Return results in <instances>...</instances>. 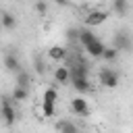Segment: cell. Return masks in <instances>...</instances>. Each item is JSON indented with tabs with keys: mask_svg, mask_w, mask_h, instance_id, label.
<instances>
[{
	"mask_svg": "<svg viewBox=\"0 0 133 133\" xmlns=\"http://www.w3.org/2000/svg\"><path fill=\"white\" fill-rule=\"evenodd\" d=\"M33 8H35V12H39V15H46V10H48V4H46V0H37V2L33 4Z\"/></svg>",
	"mask_w": 133,
	"mask_h": 133,
	"instance_id": "obj_21",
	"label": "cell"
},
{
	"mask_svg": "<svg viewBox=\"0 0 133 133\" xmlns=\"http://www.w3.org/2000/svg\"><path fill=\"white\" fill-rule=\"evenodd\" d=\"M71 110L75 114H79V116H87L89 114V104H87V100L83 96H77V98L71 100Z\"/></svg>",
	"mask_w": 133,
	"mask_h": 133,
	"instance_id": "obj_3",
	"label": "cell"
},
{
	"mask_svg": "<svg viewBox=\"0 0 133 133\" xmlns=\"http://www.w3.org/2000/svg\"><path fill=\"white\" fill-rule=\"evenodd\" d=\"M0 21H2V27L4 29H15L17 27V17L12 12H2L0 15Z\"/></svg>",
	"mask_w": 133,
	"mask_h": 133,
	"instance_id": "obj_13",
	"label": "cell"
},
{
	"mask_svg": "<svg viewBox=\"0 0 133 133\" xmlns=\"http://www.w3.org/2000/svg\"><path fill=\"white\" fill-rule=\"evenodd\" d=\"M104 48H106V46H104V42H100V39L96 37V39H94L89 46H85V52H87L91 58H102V52H104Z\"/></svg>",
	"mask_w": 133,
	"mask_h": 133,
	"instance_id": "obj_7",
	"label": "cell"
},
{
	"mask_svg": "<svg viewBox=\"0 0 133 133\" xmlns=\"http://www.w3.org/2000/svg\"><path fill=\"white\" fill-rule=\"evenodd\" d=\"M69 71H71V79H73V77H87V75H89V64H87V62H77V64L71 66Z\"/></svg>",
	"mask_w": 133,
	"mask_h": 133,
	"instance_id": "obj_9",
	"label": "cell"
},
{
	"mask_svg": "<svg viewBox=\"0 0 133 133\" xmlns=\"http://www.w3.org/2000/svg\"><path fill=\"white\" fill-rule=\"evenodd\" d=\"M35 64H37V66H35V69H37V73H44V62H42V60H37Z\"/></svg>",
	"mask_w": 133,
	"mask_h": 133,
	"instance_id": "obj_23",
	"label": "cell"
},
{
	"mask_svg": "<svg viewBox=\"0 0 133 133\" xmlns=\"http://www.w3.org/2000/svg\"><path fill=\"white\" fill-rule=\"evenodd\" d=\"M56 129H58L60 133H79V129L75 127V123H73V121H66V118L58 121V123H56Z\"/></svg>",
	"mask_w": 133,
	"mask_h": 133,
	"instance_id": "obj_11",
	"label": "cell"
},
{
	"mask_svg": "<svg viewBox=\"0 0 133 133\" xmlns=\"http://www.w3.org/2000/svg\"><path fill=\"white\" fill-rule=\"evenodd\" d=\"M98 79H100V83H102L106 89H114V87L118 85V81H121L118 73H116L114 69H110V66H104V69H100V73H98Z\"/></svg>",
	"mask_w": 133,
	"mask_h": 133,
	"instance_id": "obj_2",
	"label": "cell"
},
{
	"mask_svg": "<svg viewBox=\"0 0 133 133\" xmlns=\"http://www.w3.org/2000/svg\"><path fill=\"white\" fill-rule=\"evenodd\" d=\"M15 83L17 85H21V87H29V83H31V77H29V73L27 71H19V73H15Z\"/></svg>",
	"mask_w": 133,
	"mask_h": 133,
	"instance_id": "obj_14",
	"label": "cell"
},
{
	"mask_svg": "<svg viewBox=\"0 0 133 133\" xmlns=\"http://www.w3.org/2000/svg\"><path fill=\"white\" fill-rule=\"evenodd\" d=\"M4 69L10 71V73H19L21 71V62H19L17 54H6L4 56Z\"/></svg>",
	"mask_w": 133,
	"mask_h": 133,
	"instance_id": "obj_8",
	"label": "cell"
},
{
	"mask_svg": "<svg viewBox=\"0 0 133 133\" xmlns=\"http://www.w3.org/2000/svg\"><path fill=\"white\" fill-rule=\"evenodd\" d=\"M56 98H58L56 89H54V87H46V89H44V98H42V102H56Z\"/></svg>",
	"mask_w": 133,
	"mask_h": 133,
	"instance_id": "obj_19",
	"label": "cell"
},
{
	"mask_svg": "<svg viewBox=\"0 0 133 133\" xmlns=\"http://www.w3.org/2000/svg\"><path fill=\"white\" fill-rule=\"evenodd\" d=\"M114 48H116V50H123V52H129V50L133 48V42H131V37L127 35V31H118V33L114 35Z\"/></svg>",
	"mask_w": 133,
	"mask_h": 133,
	"instance_id": "obj_4",
	"label": "cell"
},
{
	"mask_svg": "<svg viewBox=\"0 0 133 133\" xmlns=\"http://www.w3.org/2000/svg\"><path fill=\"white\" fill-rule=\"evenodd\" d=\"M12 100H17V102H21V100H27L29 98V87H21V85H15V89H12V96H10Z\"/></svg>",
	"mask_w": 133,
	"mask_h": 133,
	"instance_id": "obj_15",
	"label": "cell"
},
{
	"mask_svg": "<svg viewBox=\"0 0 133 133\" xmlns=\"http://www.w3.org/2000/svg\"><path fill=\"white\" fill-rule=\"evenodd\" d=\"M112 10L123 17V15H127V10H129V2H127V0H112Z\"/></svg>",
	"mask_w": 133,
	"mask_h": 133,
	"instance_id": "obj_16",
	"label": "cell"
},
{
	"mask_svg": "<svg viewBox=\"0 0 133 133\" xmlns=\"http://www.w3.org/2000/svg\"><path fill=\"white\" fill-rule=\"evenodd\" d=\"M116 56H118V50L112 46V48H104V52H102V58L104 60H108V62H112V60H116Z\"/></svg>",
	"mask_w": 133,
	"mask_h": 133,
	"instance_id": "obj_18",
	"label": "cell"
},
{
	"mask_svg": "<svg viewBox=\"0 0 133 133\" xmlns=\"http://www.w3.org/2000/svg\"><path fill=\"white\" fill-rule=\"evenodd\" d=\"M48 56H50V60L60 62V60L66 58V48H62V46H52V48L48 50Z\"/></svg>",
	"mask_w": 133,
	"mask_h": 133,
	"instance_id": "obj_10",
	"label": "cell"
},
{
	"mask_svg": "<svg viewBox=\"0 0 133 133\" xmlns=\"http://www.w3.org/2000/svg\"><path fill=\"white\" fill-rule=\"evenodd\" d=\"M54 104L56 102H42V114L44 116H54Z\"/></svg>",
	"mask_w": 133,
	"mask_h": 133,
	"instance_id": "obj_20",
	"label": "cell"
},
{
	"mask_svg": "<svg viewBox=\"0 0 133 133\" xmlns=\"http://www.w3.org/2000/svg\"><path fill=\"white\" fill-rule=\"evenodd\" d=\"M54 79H56V83H66V81H71V71L66 66H56Z\"/></svg>",
	"mask_w": 133,
	"mask_h": 133,
	"instance_id": "obj_12",
	"label": "cell"
},
{
	"mask_svg": "<svg viewBox=\"0 0 133 133\" xmlns=\"http://www.w3.org/2000/svg\"><path fill=\"white\" fill-rule=\"evenodd\" d=\"M0 116L4 121V125L12 127L17 123V110L12 106V98H2L0 100Z\"/></svg>",
	"mask_w": 133,
	"mask_h": 133,
	"instance_id": "obj_1",
	"label": "cell"
},
{
	"mask_svg": "<svg viewBox=\"0 0 133 133\" xmlns=\"http://www.w3.org/2000/svg\"><path fill=\"white\" fill-rule=\"evenodd\" d=\"M79 33H81V29H75V27H71V29L66 31V37H69V39H79Z\"/></svg>",
	"mask_w": 133,
	"mask_h": 133,
	"instance_id": "obj_22",
	"label": "cell"
},
{
	"mask_svg": "<svg viewBox=\"0 0 133 133\" xmlns=\"http://www.w3.org/2000/svg\"><path fill=\"white\" fill-rule=\"evenodd\" d=\"M106 19H108V12H106V10H91V12L85 17V25L96 27V25H102Z\"/></svg>",
	"mask_w": 133,
	"mask_h": 133,
	"instance_id": "obj_5",
	"label": "cell"
},
{
	"mask_svg": "<svg viewBox=\"0 0 133 133\" xmlns=\"http://www.w3.org/2000/svg\"><path fill=\"white\" fill-rule=\"evenodd\" d=\"M94 39H96V35H94L89 29H81V33H79V42H81V46H83V48H85V46H89Z\"/></svg>",
	"mask_w": 133,
	"mask_h": 133,
	"instance_id": "obj_17",
	"label": "cell"
},
{
	"mask_svg": "<svg viewBox=\"0 0 133 133\" xmlns=\"http://www.w3.org/2000/svg\"><path fill=\"white\" fill-rule=\"evenodd\" d=\"M71 83H73V87H75V91H77L79 96H85V94L91 89V85H89V79H87V77H73V79H71Z\"/></svg>",
	"mask_w": 133,
	"mask_h": 133,
	"instance_id": "obj_6",
	"label": "cell"
},
{
	"mask_svg": "<svg viewBox=\"0 0 133 133\" xmlns=\"http://www.w3.org/2000/svg\"><path fill=\"white\" fill-rule=\"evenodd\" d=\"M54 4H58V6H66L69 4V0H52Z\"/></svg>",
	"mask_w": 133,
	"mask_h": 133,
	"instance_id": "obj_24",
	"label": "cell"
}]
</instances>
